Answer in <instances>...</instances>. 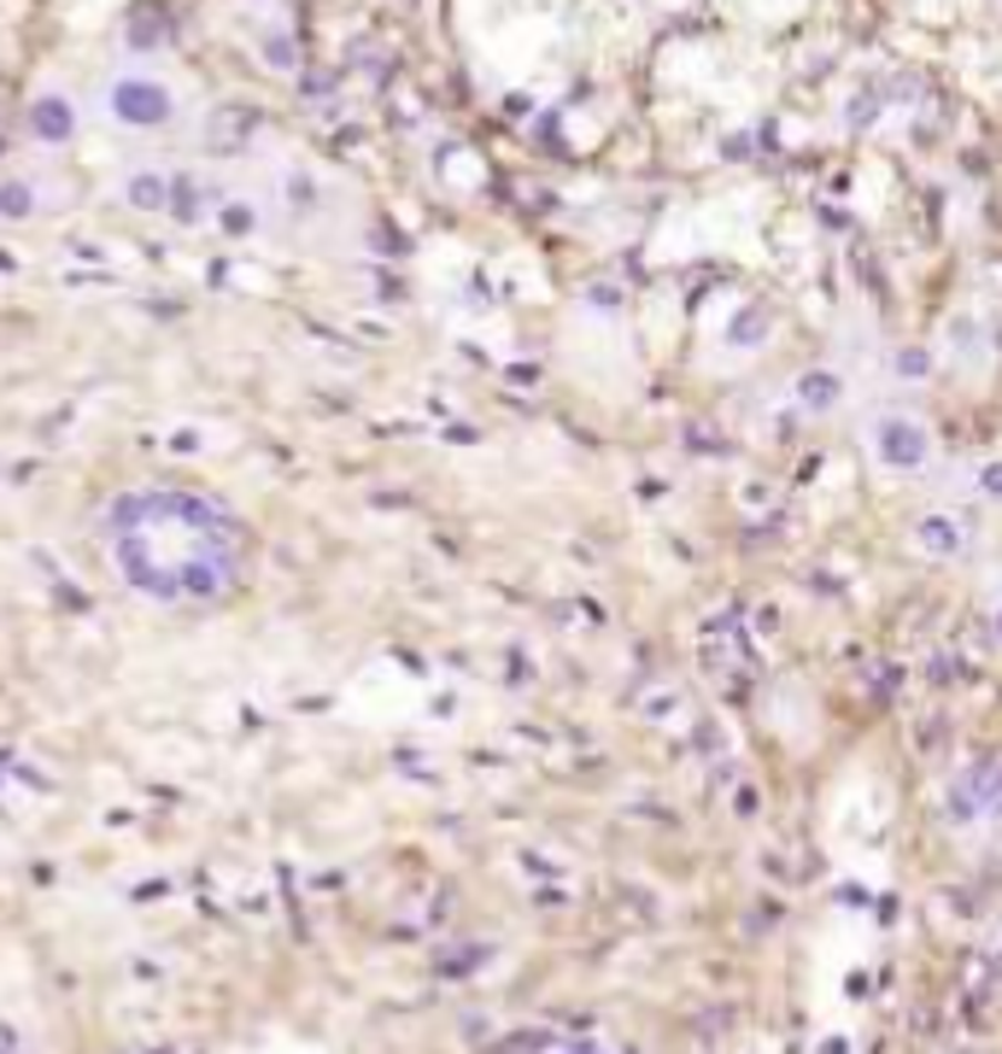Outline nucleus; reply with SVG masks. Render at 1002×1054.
<instances>
[{"mask_svg":"<svg viewBox=\"0 0 1002 1054\" xmlns=\"http://www.w3.org/2000/svg\"><path fill=\"white\" fill-rule=\"evenodd\" d=\"M100 551L153 604H217L247 574V528L206 492L135 487L100 515Z\"/></svg>","mask_w":1002,"mask_h":1054,"instance_id":"nucleus-1","label":"nucleus"},{"mask_svg":"<svg viewBox=\"0 0 1002 1054\" xmlns=\"http://www.w3.org/2000/svg\"><path fill=\"white\" fill-rule=\"evenodd\" d=\"M94 106L124 135H165L182 123V89L159 65H117L100 76Z\"/></svg>","mask_w":1002,"mask_h":1054,"instance_id":"nucleus-2","label":"nucleus"},{"mask_svg":"<svg viewBox=\"0 0 1002 1054\" xmlns=\"http://www.w3.org/2000/svg\"><path fill=\"white\" fill-rule=\"evenodd\" d=\"M927 451H932V440L914 417H879L873 422V458L886 469H920Z\"/></svg>","mask_w":1002,"mask_h":1054,"instance_id":"nucleus-3","label":"nucleus"},{"mask_svg":"<svg viewBox=\"0 0 1002 1054\" xmlns=\"http://www.w3.org/2000/svg\"><path fill=\"white\" fill-rule=\"evenodd\" d=\"M30 135L42 141V147H65V141H76V106H71V94H35L30 100Z\"/></svg>","mask_w":1002,"mask_h":1054,"instance_id":"nucleus-4","label":"nucleus"},{"mask_svg":"<svg viewBox=\"0 0 1002 1054\" xmlns=\"http://www.w3.org/2000/svg\"><path fill=\"white\" fill-rule=\"evenodd\" d=\"M914 545L932 551V556H955L961 545H968V528H961L955 515L932 510V515H920V522H914Z\"/></svg>","mask_w":1002,"mask_h":1054,"instance_id":"nucleus-5","label":"nucleus"},{"mask_svg":"<svg viewBox=\"0 0 1002 1054\" xmlns=\"http://www.w3.org/2000/svg\"><path fill=\"white\" fill-rule=\"evenodd\" d=\"M165 188H171V176H165V171H153V164L141 171V164H135L117 194H124L130 212H165Z\"/></svg>","mask_w":1002,"mask_h":1054,"instance_id":"nucleus-6","label":"nucleus"},{"mask_svg":"<svg viewBox=\"0 0 1002 1054\" xmlns=\"http://www.w3.org/2000/svg\"><path fill=\"white\" fill-rule=\"evenodd\" d=\"M797 399H804L809 410H832V405H838V376H827V369H809V376L797 381Z\"/></svg>","mask_w":1002,"mask_h":1054,"instance_id":"nucleus-7","label":"nucleus"},{"mask_svg":"<svg viewBox=\"0 0 1002 1054\" xmlns=\"http://www.w3.org/2000/svg\"><path fill=\"white\" fill-rule=\"evenodd\" d=\"M763 328H768V311H745L739 323H733V340H739V346H756V335H763Z\"/></svg>","mask_w":1002,"mask_h":1054,"instance_id":"nucleus-8","label":"nucleus"},{"mask_svg":"<svg viewBox=\"0 0 1002 1054\" xmlns=\"http://www.w3.org/2000/svg\"><path fill=\"white\" fill-rule=\"evenodd\" d=\"M979 487H985V499H1002V463H985V474H979Z\"/></svg>","mask_w":1002,"mask_h":1054,"instance_id":"nucleus-9","label":"nucleus"},{"mask_svg":"<svg viewBox=\"0 0 1002 1054\" xmlns=\"http://www.w3.org/2000/svg\"><path fill=\"white\" fill-rule=\"evenodd\" d=\"M996 633H1002V615H996Z\"/></svg>","mask_w":1002,"mask_h":1054,"instance_id":"nucleus-10","label":"nucleus"}]
</instances>
